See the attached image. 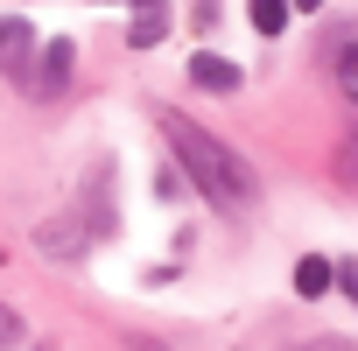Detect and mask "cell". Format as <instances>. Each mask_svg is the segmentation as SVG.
Instances as JSON below:
<instances>
[{
	"instance_id": "cell-2",
	"label": "cell",
	"mask_w": 358,
	"mask_h": 351,
	"mask_svg": "<svg viewBox=\"0 0 358 351\" xmlns=\"http://www.w3.org/2000/svg\"><path fill=\"white\" fill-rule=\"evenodd\" d=\"M71 71H78V43L71 36H50V43H36V64H29V99H64L71 92Z\"/></svg>"
},
{
	"instance_id": "cell-12",
	"label": "cell",
	"mask_w": 358,
	"mask_h": 351,
	"mask_svg": "<svg viewBox=\"0 0 358 351\" xmlns=\"http://www.w3.org/2000/svg\"><path fill=\"white\" fill-rule=\"evenodd\" d=\"M22 337H29V330H22V309H15V302H0V351H15Z\"/></svg>"
},
{
	"instance_id": "cell-14",
	"label": "cell",
	"mask_w": 358,
	"mask_h": 351,
	"mask_svg": "<svg viewBox=\"0 0 358 351\" xmlns=\"http://www.w3.org/2000/svg\"><path fill=\"white\" fill-rule=\"evenodd\" d=\"M218 22V0H197V29H211Z\"/></svg>"
},
{
	"instance_id": "cell-7",
	"label": "cell",
	"mask_w": 358,
	"mask_h": 351,
	"mask_svg": "<svg viewBox=\"0 0 358 351\" xmlns=\"http://www.w3.org/2000/svg\"><path fill=\"white\" fill-rule=\"evenodd\" d=\"M330 71H337V85H344V99L358 106V29H344V36H330Z\"/></svg>"
},
{
	"instance_id": "cell-4",
	"label": "cell",
	"mask_w": 358,
	"mask_h": 351,
	"mask_svg": "<svg viewBox=\"0 0 358 351\" xmlns=\"http://www.w3.org/2000/svg\"><path fill=\"white\" fill-rule=\"evenodd\" d=\"M29 64H36V29L22 15H0V78L29 85Z\"/></svg>"
},
{
	"instance_id": "cell-15",
	"label": "cell",
	"mask_w": 358,
	"mask_h": 351,
	"mask_svg": "<svg viewBox=\"0 0 358 351\" xmlns=\"http://www.w3.org/2000/svg\"><path fill=\"white\" fill-rule=\"evenodd\" d=\"M127 351H162V344H155V337H134V344H127Z\"/></svg>"
},
{
	"instance_id": "cell-5",
	"label": "cell",
	"mask_w": 358,
	"mask_h": 351,
	"mask_svg": "<svg viewBox=\"0 0 358 351\" xmlns=\"http://www.w3.org/2000/svg\"><path fill=\"white\" fill-rule=\"evenodd\" d=\"M169 29H176V8H169V0H134V22H127V43H134V50H155Z\"/></svg>"
},
{
	"instance_id": "cell-11",
	"label": "cell",
	"mask_w": 358,
	"mask_h": 351,
	"mask_svg": "<svg viewBox=\"0 0 358 351\" xmlns=\"http://www.w3.org/2000/svg\"><path fill=\"white\" fill-rule=\"evenodd\" d=\"M155 197H162V204H176V197H190V183H183V169H176V162H169V169L155 176Z\"/></svg>"
},
{
	"instance_id": "cell-13",
	"label": "cell",
	"mask_w": 358,
	"mask_h": 351,
	"mask_svg": "<svg viewBox=\"0 0 358 351\" xmlns=\"http://www.w3.org/2000/svg\"><path fill=\"white\" fill-rule=\"evenodd\" d=\"M295 351H358L351 337H309V344H295Z\"/></svg>"
},
{
	"instance_id": "cell-6",
	"label": "cell",
	"mask_w": 358,
	"mask_h": 351,
	"mask_svg": "<svg viewBox=\"0 0 358 351\" xmlns=\"http://www.w3.org/2000/svg\"><path fill=\"white\" fill-rule=\"evenodd\" d=\"M190 85H197V92H239L246 71H239L232 57H218V50H197V57H190Z\"/></svg>"
},
{
	"instance_id": "cell-17",
	"label": "cell",
	"mask_w": 358,
	"mask_h": 351,
	"mask_svg": "<svg viewBox=\"0 0 358 351\" xmlns=\"http://www.w3.org/2000/svg\"><path fill=\"white\" fill-rule=\"evenodd\" d=\"M351 162H358V141H351Z\"/></svg>"
},
{
	"instance_id": "cell-3",
	"label": "cell",
	"mask_w": 358,
	"mask_h": 351,
	"mask_svg": "<svg viewBox=\"0 0 358 351\" xmlns=\"http://www.w3.org/2000/svg\"><path fill=\"white\" fill-rule=\"evenodd\" d=\"M92 239H99V232L85 225V211H64V218H50V225L36 232V246H43L50 260H85V253H92Z\"/></svg>"
},
{
	"instance_id": "cell-9",
	"label": "cell",
	"mask_w": 358,
	"mask_h": 351,
	"mask_svg": "<svg viewBox=\"0 0 358 351\" xmlns=\"http://www.w3.org/2000/svg\"><path fill=\"white\" fill-rule=\"evenodd\" d=\"M246 15H253V29H260V36H281L295 8H288V0H246Z\"/></svg>"
},
{
	"instance_id": "cell-1",
	"label": "cell",
	"mask_w": 358,
	"mask_h": 351,
	"mask_svg": "<svg viewBox=\"0 0 358 351\" xmlns=\"http://www.w3.org/2000/svg\"><path fill=\"white\" fill-rule=\"evenodd\" d=\"M162 141H169L176 169H183V183H190L211 211H225V218H246V211H253L260 176H253V162H246L232 141H218V134L197 127L190 113H162Z\"/></svg>"
},
{
	"instance_id": "cell-8",
	"label": "cell",
	"mask_w": 358,
	"mask_h": 351,
	"mask_svg": "<svg viewBox=\"0 0 358 351\" xmlns=\"http://www.w3.org/2000/svg\"><path fill=\"white\" fill-rule=\"evenodd\" d=\"M295 295H302V302H323V295H330V260H323V253H302V260H295Z\"/></svg>"
},
{
	"instance_id": "cell-10",
	"label": "cell",
	"mask_w": 358,
	"mask_h": 351,
	"mask_svg": "<svg viewBox=\"0 0 358 351\" xmlns=\"http://www.w3.org/2000/svg\"><path fill=\"white\" fill-rule=\"evenodd\" d=\"M330 288H344V295L358 302V253H344V260H330Z\"/></svg>"
},
{
	"instance_id": "cell-16",
	"label": "cell",
	"mask_w": 358,
	"mask_h": 351,
	"mask_svg": "<svg viewBox=\"0 0 358 351\" xmlns=\"http://www.w3.org/2000/svg\"><path fill=\"white\" fill-rule=\"evenodd\" d=\"M288 8H323V0H288Z\"/></svg>"
}]
</instances>
